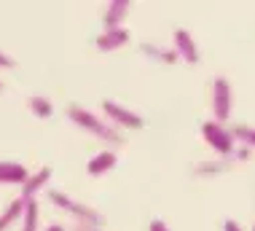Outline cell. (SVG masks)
Instances as JSON below:
<instances>
[{
    "instance_id": "cell-1",
    "label": "cell",
    "mask_w": 255,
    "mask_h": 231,
    "mask_svg": "<svg viewBox=\"0 0 255 231\" xmlns=\"http://www.w3.org/2000/svg\"><path fill=\"white\" fill-rule=\"evenodd\" d=\"M67 116H70V121H75L81 129L92 132L94 137H102L105 143H124V137H121V132L116 129V124L102 121L97 113L81 108V105H70V108H67Z\"/></svg>"
},
{
    "instance_id": "cell-2",
    "label": "cell",
    "mask_w": 255,
    "mask_h": 231,
    "mask_svg": "<svg viewBox=\"0 0 255 231\" xmlns=\"http://www.w3.org/2000/svg\"><path fill=\"white\" fill-rule=\"evenodd\" d=\"M49 199L54 202V205H59L62 210H67V213L75 218V223H84V226H102V213H97L94 207L89 205H81V202L70 199L65 191H59V188H54V191H49Z\"/></svg>"
},
{
    "instance_id": "cell-3",
    "label": "cell",
    "mask_w": 255,
    "mask_h": 231,
    "mask_svg": "<svg viewBox=\"0 0 255 231\" xmlns=\"http://www.w3.org/2000/svg\"><path fill=\"white\" fill-rule=\"evenodd\" d=\"M202 137L210 143V148L212 151H218L220 156H231L234 151H237V145H234V135H231V129H226L223 124H218L215 118L212 121H204L202 124Z\"/></svg>"
},
{
    "instance_id": "cell-4",
    "label": "cell",
    "mask_w": 255,
    "mask_h": 231,
    "mask_svg": "<svg viewBox=\"0 0 255 231\" xmlns=\"http://www.w3.org/2000/svg\"><path fill=\"white\" fill-rule=\"evenodd\" d=\"M231 105H234V92H231V81L226 75H218L212 81V113L215 121L223 124L231 118Z\"/></svg>"
},
{
    "instance_id": "cell-5",
    "label": "cell",
    "mask_w": 255,
    "mask_h": 231,
    "mask_svg": "<svg viewBox=\"0 0 255 231\" xmlns=\"http://www.w3.org/2000/svg\"><path fill=\"white\" fill-rule=\"evenodd\" d=\"M102 113H105L116 127H124V129H140L142 124H145V118L140 113H134L132 108H127V105H121L116 100H102Z\"/></svg>"
},
{
    "instance_id": "cell-6",
    "label": "cell",
    "mask_w": 255,
    "mask_h": 231,
    "mask_svg": "<svg viewBox=\"0 0 255 231\" xmlns=\"http://www.w3.org/2000/svg\"><path fill=\"white\" fill-rule=\"evenodd\" d=\"M175 51H177V57H183L188 65H196L199 62V46H196L194 35L185 30V27H177L175 30Z\"/></svg>"
},
{
    "instance_id": "cell-7",
    "label": "cell",
    "mask_w": 255,
    "mask_h": 231,
    "mask_svg": "<svg viewBox=\"0 0 255 231\" xmlns=\"http://www.w3.org/2000/svg\"><path fill=\"white\" fill-rule=\"evenodd\" d=\"M132 8V3L129 0H110V5L105 8V16H102V22H105V30H116V27H124V16L129 13Z\"/></svg>"
},
{
    "instance_id": "cell-8",
    "label": "cell",
    "mask_w": 255,
    "mask_h": 231,
    "mask_svg": "<svg viewBox=\"0 0 255 231\" xmlns=\"http://www.w3.org/2000/svg\"><path fill=\"white\" fill-rule=\"evenodd\" d=\"M129 40V30L127 27H116V30H102L97 35V48L100 51H113V48H121Z\"/></svg>"
},
{
    "instance_id": "cell-9",
    "label": "cell",
    "mask_w": 255,
    "mask_h": 231,
    "mask_svg": "<svg viewBox=\"0 0 255 231\" xmlns=\"http://www.w3.org/2000/svg\"><path fill=\"white\" fill-rule=\"evenodd\" d=\"M30 175H32V172H27L24 164L0 162V183H19V186H24Z\"/></svg>"
},
{
    "instance_id": "cell-10",
    "label": "cell",
    "mask_w": 255,
    "mask_h": 231,
    "mask_svg": "<svg viewBox=\"0 0 255 231\" xmlns=\"http://www.w3.org/2000/svg\"><path fill=\"white\" fill-rule=\"evenodd\" d=\"M49 178H51V167H40L38 172H32L30 178H27V183L22 186V197L24 199H35V194L49 183Z\"/></svg>"
},
{
    "instance_id": "cell-11",
    "label": "cell",
    "mask_w": 255,
    "mask_h": 231,
    "mask_svg": "<svg viewBox=\"0 0 255 231\" xmlns=\"http://www.w3.org/2000/svg\"><path fill=\"white\" fill-rule=\"evenodd\" d=\"M116 153L113 151H100V153H94L92 159H89V164H86V172L89 175H102V172H108L110 167H116Z\"/></svg>"
},
{
    "instance_id": "cell-12",
    "label": "cell",
    "mask_w": 255,
    "mask_h": 231,
    "mask_svg": "<svg viewBox=\"0 0 255 231\" xmlns=\"http://www.w3.org/2000/svg\"><path fill=\"white\" fill-rule=\"evenodd\" d=\"M24 210H27V199L24 197H16L8 207L3 210V215H0V231H5L16 218H24Z\"/></svg>"
},
{
    "instance_id": "cell-13",
    "label": "cell",
    "mask_w": 255,
    "mask_h": 231,
    "mask_svg": "<svg viewBox=\"0 0 255 231\" xmlns=\"http://www.w3.org/2000/svg\"><path fill=\"white\" fill-rule=\"evenodd\" d=\"M38 218H40L38 199H27V210H24V218H22V231H38Z\"/></svg>"
},
{
    "instance_id": "cell-14",
    "label": "cell",
    "mask_w": 255,
    "mask_h": 231,
    "mask_svg": "<svg viewBox=\"0 0 255 231\" xmlns=\"http://www.w3.org/2000/svg\"><path fill=\"white\" fill-rule=\"evenodd\" d=\"M27 105H30V110H32L35 116H40V118H49V116L54 113L51 100H46V97H40V94H32L30 100H27Z\"/></svg>"
},
{
    "instance_id": "cell-15",
    "label": "cell",
    "mask_w": 255,
    "mask_h": 231,
    "mask_svg": "<svg viewBox=\"0 0 255 231\" xmlns=\"http://www.w3.org/2000/svg\"><path fill=\"white\" fill-rule=\"evenodd\" d=\"M234 140H242L247 148H255V127H245V124H239V127L231 129Z\"/></svg>"
},
{
    "instance_id": "cell-16",
    "label": "cell",
    "mask_w": 255,
    "mask_h": 231,
    "mask_svg": "<svg viewBox=\"0 0 255 231\" xmlns=\"http://www.w3.org/2000/svg\"><path fill=\"white\" fill-rule=\"evenodd\" d=\"M142 51H145V54H153V57L164 59V62H175V59H177V51H164V48H156V46H150V43L142 46Z\"/></svg>"
},
{
    "instance_id": "cell-17",
    "label": "cell",
    "mask_w": 255,
    "mask_h": 231,
    "mask_svg": "<svg viewBox=\"0 0 255 231\" xmlns=\"http://www.w3.org/2000/svg\"><path fill=\"white\" fill-rule=\"evenodd\" d=\"M13 65H16V59H13L11 54H5L3 48H0V67H5V70H8V67H13Z\"/></svg>"
},
{
    "instance_id": "cell-18",
    "label": "cell",
    "mask_w": 255,
    "mask_h": 231,
    "mask_svg": "<svg viewBox=\"0 0 255 231\" xmlns=\"http://www.w3.org/2000/svg\"><path fill=\"white\" fill-rule=\"evenodd\" d=\"M150 231H169V226H167V223H164V221H150Z\"/></svg>"
},
{
    "instance_id": "cell-19",
    "label": "cell",
    "mask_w": 255,
    "mask_h": 231,
    "mask_svg": "<svg viewBox=\"0 0 255 231\" xmlns=\"http://www.w3.org/2000/svg\"><path fill=\"white\" fill-rule=\"evenodd\" d=\"M223 231H245V229L239 226L237 221H226V223H223Z\"/></svg>"
},
{
    "instance_id": "cell-20",
    "label": "cell",
    "mask_w": 255,
    "mask_h": 231,
    "mask_svg": "<svg viewBox=\"0 0 255 231\" xmlns=\"http://www.w3.org/2000/svg\"><path fill=\"white\" fill-rule=\"evenodd\" d=\"M73 231H102L100 226H84V223H75Z\"/></svg>"
},
{
    "instance_id": "cell-21",
    "label": "cell",
    "mask_w": 255,
    "mask_h": 231,
    "mask_svg": "<svg viewBox=\"0 0 255 231\" xmlns=\"http://www.w3.org/2000/svg\"><path fill=\"white\" fill-rule=\"evenodd\" d=\"M46 231H65V226H59V223H54V226H49Z\"/></svg>"
},
{
    "instance_id": "cell-22",
    "label": "cell",
    "mask_w": 255,
    "mask_h": 231,
    "mask_svg": "<svg viewBox=\"0 0 255 231\" xmlns=\"http://www.w3.org/2000/svg\"><path fill=\"white\" fill-rule=\"evenodd\" d=\"M0 92H3V83H0Z\"/></svg>"
},
{
    "instance_id": "cell-23",
    "label": "cell",
    "mask_w": 255,
    "mask_h": 231,
    "mask_svg": "<svg viewBox=\"0 0 255 231\" xmlns=\"http://www.w3.org/2000/svg\"><path fill=\"white\" fill-rule=\"evenodd\" d=\"M253 231H255V229H253Z\"/></svg>"
}]
</instances>
